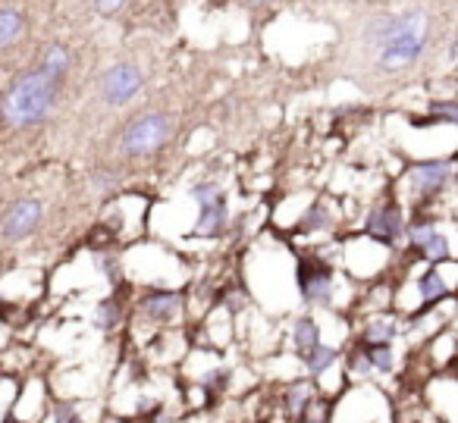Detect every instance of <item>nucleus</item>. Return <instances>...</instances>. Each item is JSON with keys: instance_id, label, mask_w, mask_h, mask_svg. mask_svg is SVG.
<instances>
[{"instance_id": "obj_7", "label": "nucleus", "mask_w": 458, "mask_h": 423, "mask_svg": "<svg viewBox=\"0 0 458 423\" xmlns=\"http://www.w3.org/2000/svg\"><path fill=\"white\" fill-rule=\"evenodd\" d=\"M364 235L370 241H377L380 248L393 251L405 241V229H408V216H405V207L399 204V198L386 195L368 210L364 216Z\"/></svg>"}, {"instance_id": "obj_30", "label": "nucleus", "mask_w": 458, "mask_h": 423, "mask_svg": "<svg viewBox=\"0 0 458 423\" xmlns=\"http://www.w3.org/2000/svg\"><path fill=\"white\" fill-rule=\"evenodd\" d=\"M70 423H89V420H85V417H76V420H70Z\"/></svg>"}, {"instance_id": "obj_29", "label": "nucleus", "mask_w": 458, "mask_h": 423, "mask_svg": "<svg viewBox=\"0 0 458 423\" xmlns=\"http://www.w3.org/2000/svg\"><path fill=\"white\" fill-rule=\"evenodd\" d=\"M251 4H255V7H258V4H274V0H251Z\"/></svg>"}, {"instance_id": "obj_20", "label": "nucleus", "mask_w": 458, "mask_h": 423, "mask_svg": "<svg viewBox=\"0 0 458 423\" xmlns=\"http://www.w3.org/2000/svg\"><path fill=\"white\" fill-rule=\"evenodd\" d=\"M343 358H345L343 370H345V379H349V383H370V379H374V370H370L368 354H364L358 345L345 348Z\"/></svg>"}, {"instance_id": "obj_15", "label": "nucleus", "mask_w": 458, "mask_h": 423, "mask_svg": "<svg viewBox=\"0 0 458 423\" xmlns=\"http://www.w3.org/2000/svg\"><path fill=\"white\" fill-rule=\"evenodd\" d=\"M330 229H336V210H333V204L327 198L311 201V207L295 223V233L299 235H320V233H330Z\"/></svg>"}, {"instance_id": "obj_33", "label": "nucleus", "mask_w": 458, "mask_h": 423, "mask_svg": "<svg viewBox=\"0 0 458 423\" xmlns=\"http://www.w3.org/2000/svg\"><path fill=\"white\" fill-rule=\"evenodd\" d=\"M405 423H418V420H405Z\"/></svg>"}, {"instance_id": "obj_28", "label": "nucleus", "mask_w": 458, "mask_h": 423, "mask_svg": "<svg viewBox=\"0 0 458 423\" xmlns=\"http://www.w3.org/2000/svg\"><path fill=\"white\" fill-rule=\"evenodd\" d=\"M4 423H22V420H20V417H13V414H7V420H4Z\"/></svg>"}, {"instance_id": "obj_24", "label": "nucleus", "mask_w": 458, "mask_h": 423, "mask_svg": "<svg viewBox=\"0 0 458 423\" xmlns=\"http://www.w3.org/2000/svg\"><path fill=\"white\" fill-rule=\"evenodd\" d=\"M51 417H54V423H70V420H76V417H79L76 402H70V398H54Z\"/></svg>"}, {"instance_id": "obj_6", "label": "nucleus", "mask_w": 458, "mask_h": 423, "mask_svg": "<svg viewBox=\"0 0 458 423\" xmlns=\"http://www.w3.org/2000/svg\"><path fill=\"white\" fill-rule=\"evenodd\" d=\"M189 198L198 207V220L191 226V235L198 239H223L233 226V216H229V198L223 191L220 182L214 179H201V182L189 185Z\"/></svg>"}, {"instance_id": "obj_31", "label": "nucleus", "mask_w": 458, "mask_h": 423, "mask_svg": "<svg viewBox=\"0 0 458 423\" xmlns=\"http://www.w3.org/2000/svg\"><path fill=\"white\" fill-rule=\"evenodd\" d=\"M452 295H455V301H458V289H455V292H452Z\"/></svg>"}, {"instance_id": "obj_9", "label": "nucleus", "mask_w": 458, "mask_h": 423, "mask_svg": "<svg viewBox=\"0 0 458 423\" xmlns=\"http://www.w3.org/2000/svg\"><path fill=\"white\" fill-rule=\"evenodd\" d=\"M145 85V76L135 63H114L101 76V97L107 107H126Z\"/></svg>"}, {"instance_id": "obj_21", "label": "nucleus", "mask_w": 458, "mask_h": 423, "mask_svg": "<svg viewBox=\"0 0 458 423\" xmlns=\"http://www.w3.org/2000/svg\"><path fill=\"white\" fill-rule=\"evenodd\" d=\"M358 348L368 354L370 370L380 373V376H389V373H395V367H399V351H395V345H358Z\"/></svg>"}, {"instance_id": "obj_32", "label": "nucleus", "mask_w": 458, "mask_h": 423, "mask_svg": "<svg viewBox=\"0 0 458 423\" xmlns=\"http://www.w3.org/2000/svg\"><path fill=\"white\" fill-rule=\"evenodd\" d=\"M364 423H380V420H364Z\"/></svg>"}, {"instance_id": "obj_5", "label": "nucleus", "mask_w": 458, "mask_h": 423, "mask_svg": "<svg viewBox=\"0 0 458 423\" xmlns=\"http://www.w3.org/2000/svg\"><path fill=\"white\" fill-rule=\"evenodd\" d=\"M295 289L308 310H336V266L320 254H301L295 264Z\"/></svg>"}, {"instance_id": "obj_19", "label": "nucleus", "mask_w": 458, "mask_h": 423, "mask_svg": "<svg viewBox=\"0 0 458 423\" xmlns=\"http://www.w3.org/2000/svg\"><path fill=\"white\" fill-rule=\"evenodd\" d=\"M70 66H72L70 47H66V45H47L45 54H41L38 70L45 72V76H51L54 82L64 85V79H66V72H70Z\"/></svg>"}, {"instance_id": "obj_1", "label": "nucleus", "mask_w": 458, "mask_h": 423, "mask_svg": "<svg viewBox=\"0 0 458 423\" xmlns=\"http://www.w3.org/2000/svg\"><path fill=\"white\" fill-rule=\"evenodd\" d=\"M427 41H430V16L424 10L380 16L368 22L361 35V45L374 54L377 72H386V76L418 63L427 51Z\"/></svg>"}, {"instance_id": "obj_22", "label": "nucleus", "mask_w": 458, "mask_h": 423, "mask_svg": "<svg viewBox=\"0 0 458 423\" xmlns=\"http://www.w3.org/2000/svg\"><path fill=\"white\" fill-rule=\"evenodd\" d=\"M26 32V16L13 7L0 10V51H7L13 41H20V35Z\"/></svg>"}, {"instance_id": "obj_14", "label": "nucleus", "mask_w": 458, "mask_h": 423, "mask_svg": "<svg viewBox=\"0 0 458 423\" xmlns=\"http://www.w3.org/2000/svg\"><path fill=\"white\" fill-rule=\"evenodd\" d=\"M343 351L345 348H336V345H327V342H320V345H314V348H308V351H301V354H295V358L301 360V370H305V376H311V379H324L327 373L336 367V360L343 358Z\"/></svg>"}, {"instance_id": "obj_11", "label": "nucleus", "mask_w": 458, "mask_h": 423, "mask_svg": "<svg viewBox=\"0 0 458 423\" xmlns=\"http://www.w3.org/2000/svg\"><path fill=\"white\" fill-rule=\"evenodd\" d=\"M320 392H324V389H320L318 379H311V376L289 379V383L280 389V408H283V417H286V423H299L301 417L308 414V408L318 402Z\"/></svg>"}, {"instance_id": "obj_26", "label": "nucleus", "mask_w": 458, "mask_h": 423, "mask_svg": "<svg viewBox=\"0 0 458 423\" xmlns=\"http://www.w3.org/2000/svg\"><path fill=\"white\" fill-rule=\"evenodd\" d=\"M443 376H449L452 383L458 385V348H455V351H452V360H449V364L443 367Z\"/></svg>"}, {"instance_id": "obj_12", "label": "nucleus", "mask_w": 458, "mask_h": 423, "mask_svg": "<svg viewBox=\"0 0 458 423\" xmlns=\"http://www.w3.org/2000/svg\"><path fill=\"white\" fill-rule=\"evenodd\" d=\"M402 335V320L386 310H374L358 323L355 345H395V339Z\"/></svg>"}, {"instance_id": "obj_16", "label": "nucleus", "mask_w": 458, "mask_h": 423, "mask_svg": "<svg viewBox=\"0 0 458 423\" xmlns=\"http://www.w3.org/2000/svg\"><path fill=\"white\" fill-rule=\"evenodd\" d=\"M289 339H293L295 354L308 351V348H314V345L324 342V326H320V320L314 317V310H305V314L295 317L293 326H289Z\"/></svg>"}, {"instance_id": "obj_18", "label": "nucleus", "mask_w": 458, "mask_h": 423, "mask_svg": "<svg viewBox=\"0 0 458 423\" xmlns=\"http://www.w3.org/2000/svg\"><path fill=\"white\" fill-rule=\"evenodd\" d=\"M123 320H126V304H123V298L116 295V292L101 298L95 314H91V323H95V329H101V333H116V329L123 326Z\"/></svg>"}, {"instance_id": "obj_23", "label": "nucleus", "mask_w": 458, "mask_h": 423, "mask_svg": "<svg viewBox=\"0 0 458 423\" xmlns=\"http://www.w3.org/2000/svg\"><path fill=\"white\" fill-rule=\"evenodd\" d=\"M427 123L458 126V97H439V101H430V107H427V120L414 123V126H427Z\"/></svg>"}, {"instance_id": "obj_10", "label": "nucleus", "mask_w": 458, "mask_h": 423, "mask_svg": "<svg viewBox=\"0 0 458 423\" xmlns=\"http://www.w3.org/2000/svg\"><path fill=\"white\" fill-rule=\"evenodd\" d=\"M135 308H139V314L145 317L148 323H154V326H173V323L182 317V308H185V292L179 289H148L145 295L135 301Z\"/></svg>"}, {"instance_id": "obj_17", "label": "nucleus", "mask_w": 458, "mask_h": 423, "mask_svg": "<svg viewBox=\"0 0 458 423\" xmlns=\"http://www.w3.org/2000/svg\"><path fill=\"white\" fill-rule=\"evenodd\" d=\"M411 258H420L424 264H430V266H443V264H449V260L455 258V248H452V239H449V235H445L443 229L437 226V233L427 235L424 245L414 248Z\"/></svg>"}, {"instance_id": "obj_8", "label": "nucleus", "mask_w": 458, "mask_h": 423, "mask_svg": "<svg viewBox=\"0 0 458 423\" xmlns=\"http://www.w3.org/2000/svg\"><path fill=\"white\" fill-rule=\"evenodd\" d=\"M45 220V204L41 198H20L10 204V210L0 216V239L4 241H26L29 235L38 233Z\"/></svg>"}, {"instance_id": "obj_3", "label": "nucleus", "mask_w": 458, "mask_h": 423, "mask_svg": "<svg viewBox=\"0 0 458 423\" xmlns=\"http://www.w3.org/2000/svg\"><path fill=\"white\" fill-rule=\"evenodd\" d=\"M458 179V160L455 157H430V160H414L402 173L405 182V195L414 207L437 201L439 195L449 191V185Z\"/></svg>"}, {"instance_id": "obj_13", "label": "nucleus", "mask_w": 458, "mask_h": 423, "mask_svg": "<svg viewBox=\"0 0 458 423\" xmlns=\"http://www.w3.org/2000/svg\"><path fill=\"white\" fill-rule=\"evenodd\" d=\"M414 285H418V295H420V310H430L437 304L449 301L452 292H455L449 285V279H445L443 266H430V264L418 273V283Z\"/></svg>"}, {"instance_id": "obj_27", "label": "nucleus", "mask_w": 458, "mask_h": 423, "mask_svg": "<svg viewBox=\"0 0 458 423\" xmlns=\"http://www.w3.org/2000/svg\"><path fill=\"white\" fill-rule=\"evenodd\" d=\"M449 54H452V60H458V38L452 41V51H449Z\"/></svg>"}, {"instance_id": "obj_4", "label": "nucleus", "mask_w": 458, "mask_h": 423, "mask_svg": "<svg viewBox=\"0 0 458 423\" xmlns=\"http://www.w3.org/2000/svg\"><path fill=\"white\" fill-rule=\"evenodd\" d=\"M173 132H176V120L164 110H148L139 114L135 120L126 123L120 135V151L126 157H151V154L164 151L170 145Z\"/></svg>"}, {"instance_id": "obj_25", "label": "nucleus", "mask_w": 458, "mask_h": 423, "mask_svg": "<svg viewBox=\"0 0 458 423\" xmlns=\"http://www.w3.org/2000/svg\"><path fill=\"white\" fill-rule=\"evenodd\" d=\"M95 4V10L101 16H114V13H120L123 7H126V0H91Z\"/></svg>"}, {"instance_id": "obj_2", "label": "nucleus", "mask_w": 458, "mask_h": 423, "mask_svg": "<svg viewBox=\"0 0 458 423\" xmlns=\"http://www.w3.org/2000/svg\"><path fill=\"white\" fill-rule=\"evenodd\" d=\"M60 101V82L45 76L41 70H32L20 76L0 97V116L13 129L41 126L54 114Z\"/></svg>"}]
</instances>
